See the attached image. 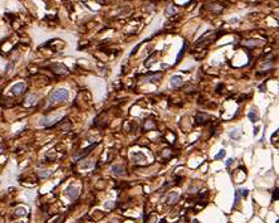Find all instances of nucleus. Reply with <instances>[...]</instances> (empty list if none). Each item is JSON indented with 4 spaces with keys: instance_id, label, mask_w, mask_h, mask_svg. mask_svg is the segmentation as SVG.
I'll return each instance as SVG.
<instances>
[{
    "instance_id": "nucleus-9",
    "label": "nucleus",
    "mask_w": 279,
    "mask_h": 223,
    "mask_svg": "<svg viewBox=\"0 0 279 223\" xmlns=\"http://www.w3.org/2000/svg\"><path fill=\"white\" fill-rule=\"evenodd\" d=\"M177 199H179V193H176V192H172L171 194L167 197V199H166V203L168 204V206H172V204H175L176 202H177Z\"/></svg>"
},
{
    "instance_id": "nucleus-17",
    "label": "nucleus",
    "mask_w": 279,
    "mask_h": 223,
    "mask_svg": "<svg viewBox=\"0 0 279 223\" xmlns=\"http://www.w3.org/2000/svg\"><path fill=\"white\" fill-rule=\"evenodd\" d=\"M153 126H155L153 121H151V120H147V121L145 122V127H143V129H145V130H150V129H153Z\"/></svg>"
},
{
    "instance_id": "nucleus-2",
    "label": "nucleus",
    "mask_w": 279,
    "mask_h": 223,
    "mask_svg": "<svg viewBox=\"0 0 279 223\" xmlns=\"http://www.w3.org/2000/svg\"><path fill=\"white\" fill-rule=\"evenodd\" d=\"M10 91H12L13 95H21V93H24V91H25V85L23 82H18V83L12 86Z\"/></svg>"
},
{
    "instance_id": "nucleus-28",
    "label": "nucleus",
    "mask_w": 279,
    "mask_h": 223,
    "mask_svg": "<svg viewBox=\"0 0 279 223\" xmlns=\"http://www.w3.org/2000/svg\"><path fill=\"white\" fill-rule=\"evenodd\" d=\"M18 223H24V222H18Z\"/></svg>"
},
{
    "instance_id": "nucleus-23",
    "label": "nucleus",
    "mask_w": 279,
    "mask_h": 223,
    "mask_svg": "<svg viewBox=\"0 0 279 223\" xmlns=\"http://www.w3.org/2000/svg\"><path fill=\"white\" fill-rule=\"evenodd\" d=\"M104 207L106 208H113V207H115V203H113V202H108V203L104 204Z\"/></svg>"
},
{
    "instance_id": "nucleus-4",
    "label": "nucleus",
    "mask_w": 279,
    "mask_h": 223,
    "mask_svg": "<svg viewBox=\"0 0 279 223\" xmlns=\"http://www.w3.org/2000/svg\"><path fill=\"white\" fill-rule=\"evenodd\" d=\"M131 158H132V160H133L135 163H145L146 161V156H145L143 153H141V151L132 153Z\"/></svg>"
},
{
    "instance_id": "nucleus-7",
    "label": "nucleus",
    "mask_w": 279,
    "mask_h": 223,
    "mask_svg": "<svg viewBox=\"0 0 279 223\" xmlns=\"http://www.w3.org/2000/svg\"><path fill=\"white\" fill-rule=\"evenodd\" d=\"M111 171L116 175V177H122L124 174V168L122 165H117V164H115V165L111 166Z\"/></svg>"
},
{
    "instance_id": "nucleus-11",
    "label": "nucleus",
    "mask_w": 279,
    "mask_h": 223,
    "mask_svg": "<svg viewBox=\"0 0 279 223\" xmlns=\"http://www.w3.org/2000/svg\"><path fill=\"white\" fill-rule=\"evenodd\" d=\"M93 148H94V144H93V145H91V146H88V148H86L84 150H82V151H80L79 154H74V159H79V158H82V156L87 155L88 153H89V150H92Z\"/></svg>"
},
{
    "instance_id": "nucleus-13",
    "label": "nucleus",
    "mask_w": 279,
    "mask_h": 223,
    "mask_svg": "<svg viewBox=\"0 0 279 223\" xmlns=\"http://www.w3.org/2000/svg\"><path fill=\"white\" fill-rule=\"evenodd\" d=\"M25 213H27L25 208L20 207V208H16V209H15V213H14V215H15V217H21V215H25Z\"/></svg>"
},
{
    "instance_id": "nucleus-22",
    "label": "nucleus",
    "mask_w": 279,
    "mask_h": 223,
    "mask_svg": "<svg viewBox=\"0 0 279 223\" xmlns=\"http://www.w3.org/2000/svg\"><path fill=\"white\" fill-rule=\"evenodd\" d=\"M238 193H239L241 197H247L248 193H249V190H248V189H238Z\"/></svg>"
},
{
    "instance_id": "nucleus-20",
    "label": "nucleus",
    "mask_w": 279,
    "mask_h": 223,
    "mask_svg": "<svg viewBox=\"0 0 279 223\" xmlns=\"http://www.w3.org/2000/svg\"><path fill=\"white\" fill-rule=\"evenodd\" d=\"M224 156H225V150H220L219 154H216V155L214 156V159H215V160H219V159H223Z\"/></svg>"
},
{
    "instance_id": "nucleus-12",
    "label": "nucleus",
    "mask_w": 279,
    "mask_h": 223,
    "mask_svg": "<svg viewBox=\"0 0 279 223\" xmlns=\"http://www.w3.org/2000/svg\"><path fill=\"white\" fill-rule=\"evenodd\" d=\"M176 13V8H175V5H168L167 6V9L165 10V15L166 17H171V15H174V14Z\"/></svg>"
},
{
    "instance_id": "nucleus-10",
    "label": "nucleus",
    "mask_w": 279,
    "mask_h": 223,
    "mask_svg": "<svg viewBox=\"0 0 279 223\" xmlns=\"http://www.w3.org/2000/svg\"><path fill=\"white\" fill-rule=\"evenodd\" d=\"M229 135H230L231 139H234V140H239L240 136H241V131H240V129H234L229 132Z\"/></svg>"
},
{
    "instance_id": "nucleus-14",
    "label": "nucleus",
    "mask_w": 279,
    "mask_h": 223,
    "mask_svg": "<svg viewBox=\"0 0 279 223\" xmlns=\"http://www.w3.org/2000/svg\"><path fill=\"white\" fill-rule=\"evenodd\" d=\"M93 164H94V161H92V160H83L82 168H83V169H88V168L93 166Z\"/></svg>"
},
{
    "instance_id": "nucleus-25",
    "label": "nucleus",
    "mask_w": 279,
    "mask_h": 223,
    "mask_svg": "<svg viewBox=\"0 0 279 223\" xmlns=\"http://www.w3.org/2000/svg\"><path fill=\"white\" fill-rule=\"evenodd\" d=\"M231 163H233V159H229V160H227V161H226V166H229V165H230Z\"/></svg>"
},
{
    "instance_id": "nucleus-16",
    "label": "nucleus",
    "mask_w": 279,
    "mask_h": 223,
    "mask_svg": "<svg viewBox=\"0 0 279 223\" xmlns=\"http://www.w3.org/2000/svg\"><path fill=\"white\" fill-rule=\"evenodd\" d=\"M209 9H210L211 12H216V13H219L220 10H221V6L218 5V4H211L210 6H209Z\"/></svg>"
},
{
    "instance_id": "nucleus-27",
    "label": "nucleus",
    "mask_w": 279,
    "mask_h": 223,
    "mask_svg": "<svg viewBox=\"0 0 279 223\" xmlns=\"http://www.w3.org/2000/svg\"><path fill=\"white\" fill-rule=\"evenodd\" d=\"M97 1H98V3H102V0H97Z\"/></svg>"
},
{
    "instance_id": "nucleus-26",
    "label": "nucleus",
    "mask_w": 279,
    "mask_h": 223,
    "mask_svg": "<svg viewBox=\"0 0 279 223\" xmlns=\"http://www.w3.org/2000/svg\"><path fill=\"white\" fill-rule=\"evenodd\" d=\"M258 130H259L258 127H255V129H254V135H256V134H258Z\"/></svg>"
},
{
    "instance_id": "nucleus-18",
    "label": "nucleus",
    "mask_w": 279,
    "mask_h": 223,
    "mask_svg": "<svg viewBox=\"0 0 279 223\" xmlns=\"http://www.w3.org/2000/svg\"><path fill=\"white\" fill-rule=\"evenodd\" d=\"M248 116H249V119H250V121H251V122H256V121H258V116H256L255 114H253V111L249 112Z\"/></svg>"
},
{
    "instance_id": "nucleus-24",
    "label": "nucleus",
    "mask_w": 279,
    "mask_h": 223,
    "mask_svg": "<svg viewBox=\"0 0 279 223\" xmlns=\"http://www.w3.org/2000/svg\"><path fill=\"white\" fill-rule=\"evenodd\" d=\"M277 189H275V190H274V193H273V200H277V198H278V197H277Z\"/></svg>"
},
{
    "instance_id": "nucleus-5",
    "label": "nucleus",
    "mask_w": 279,
    "mask_h": 223,
    "mask_svg": "<svg viewBox=\"0 0 279 223\" xmlns=\"http://www.w3.org/2000/svg\"><path fill=\"white\" fill-rule=\"evenodd\" d=\"M78 189H77L76 187H73V185H69V187L65 189V194H67L71 199H76L77 197H78Z\"/></svg>"
},
{
    "instance_id": "nucleus-21",
    "label": "nucleus",
    "mask_w": 279,
    "mask_h": 223,
    "mask_svg": "<svg viewBox=\"0 0 279 223\" xmlns=\"http://www.w3.org/2000/svg\"><path fill=\"white\" fill-rule=\"evenodd\" d=\"M186 47H187V44H186V43H183V47H182L181 52L179 53V56H177V61H176V62H180V58H181V56H182L183 53H185V50H186Z\"/></svg>"
},
{
    "instance_id": "nucleus-19",
    "label": "nucleus",
    "mask_w": 279,
    "mask_h": 223,
    "mask_svg": "<svg viewBox=\"0 0 279 223\" xmlns=\"http://www.w3.org/2000/svg\"><path fill=\"white\" fill-rule=\"evenodd\" d=\"M49 174H50V171H47V170H40L38 171V175L40 178H47V177H49Z\"/></svg>"
},
{
    "instance_id": "nucleus-3",
    "label": "nucleus",
    "mask_w": 279,
    "mask_h": 223,
    "mask_svg": "<svg viewBox=\"0 0 279 223\" xmlns=\"http://www.w3.org/2000/svg\"><path fill=\"white\" fill-rule=\"evenodd\" d=\"M52 69L57 74H65V73H68V68L63 64H59V63H54L52 66Z\"/></svg>"
},
{
    "instance_id": "nucleus-1",
    "label": "nucleus",
    "mask_w": 279,
    "mask_h": 223,
    "mask_svg": "<svg viewBox=\"0 0 279 223\" xmlns=\"http://www.w3.org/2000/svg\"><path fill=\"white\" fill-rule=\"evenodd\" d=\"M69 97V92L65 88H58V90H54L52 93L49 95V98H48V103L49 105H53V103H57V102H63V101H67Z\"/></svg>"
},
{
    "instance_id": "nucleus-8",
    "label": "nucleus",
    "mask_w": 279,
    "mask_h": 223,
    "mask_svg": "<svg viewBox=\"0 0 279 223\" xmlns=\"http://www.w3.org/2000/svg\"><path fill=\"white\" fill-rule=\"evenodd\" d=\"M170 85L172 87H179V86H181L182 85V77L181 76H172L171 79H170Z\"/></svg>"
},
{
    "instance_id": "nucleus-15",
    "label": "nucleus",
    "mask_w": 279,
    "mask_h": 223,
    "mask_svg": "<svg viewBox=\"0 0 279 223\" xmlns=\"http://www.w3.org/2000/svg\"><path fill=\"white\" fill-rule=\"evenodd\" d=\"M35 100H36V96H35V95H29L25 101L28 102V105H33V103L35 102Z\"/></svg>"
},
{
    "instance_id": "nucleus-6",
    "label": "nucleus",
    "mask_w": 279,
    "mask_h": 223,
    "mask_svg": "<svg viewBox=\"0 0 279 223\" xmlns=\"http://www.w3.org/2000/svg\"><path fill=\"white\" fill-rule=\"evenodd\" d=\"M162 73L159 72V73H155V74H150L147 76V77H143V79L142 81L143 82H157V81H160L161 77H162Z\"/></svg>"
}]
</instances>
